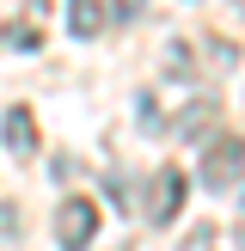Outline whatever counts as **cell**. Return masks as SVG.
<instances>
[{"mask_svg": "<svg viewBox=\"0 0 245 251\" xmlns=\"http://www.w3.org/2000/svg\"><path fill=\"white\" fill-rule=\"evenodd\" d=\"M110 12H117V19H135V12H141V0H110Z\"/></svg>", "mask_w": 245, "mask_h": 251, "instance_id": "cell-8", "label": "cell"}, {"mask_svg": "<svg viewBox=\"0 0 245 251\" xmlns=\"http://www.w3.org/2000/svg\"><path fill=\"white\" fill-rule=\"evenodd\" d=\"M202 184L215 196H239V135H220L202 159Z\"/></svg>", "mask_w": 245, "mask_h": 251, "instance_id": "cell-2", "label": "cell"}, {"mask_svg": "<svg viewBox=\"0 0 245 251\" xmlns=\"http://www.w3.org/2000/svg\"><path fill=\"white\" fill-rule=\"evenodd\" d=\"M6 147L12 153H37V123H31V110H6Z\"/></svg>", "mask_w": 245, "mask_h": 251, "instance_id": "cell-5", "label": "cell"}, {"mask_svg": "<svg viewBox=\"0 0 245 251\" xmlns=\"http://www.w3.org/2000/svg\"><path fill=\"white\" fill-rule=\"evenodd\" d=\"M68 31L74 37H98L104 31V0H68Z\"/></svg>", "mask_w": 245, "mask_h": 251, "instance_id": "cell-4", "label": "cell"}, {"mask_svg": "<svg viewBox=\"0 0 245 251\" xmlns=\"http://www.w3.org/2000/svg\"><path fill=\"white\" fill-rule=\"evenodd\" d=\"M6 43H12V49H37V43H43V31H37V12L6 25Z\"/></svg>", "mask_w": 245, "mask_h": 251, "instance_id": "cell-6", "label": "cell"}, {"mask_svg": "<svg viewBox=\"0 0 245 251\" xmlns=\"http://www.w3.org/2000/svg\"><path fill=\"white\" fill-rule=\"evenodd\" d=\"M55 239H61V251H86L98 239V208L86 202V196H68L61 202V215H55Z\"/></svg>", "mask_w": 245, "mask_h": 251, "instance_id": "cell-1", "label": "cell"}, {"mask_svg": "<svg viewBox=\"0 0 245 251\" xmlns=\"http://www.w3.org/2000/svg\"><path fill=\"white\" fill-rule=\"evenodd\" d=\"M6 233H19V208H0V239Z\"/></svg>", "mask_w": 245, "mask_h": 251, "instance_id": "cell-7", "label": "cell"}, {"mask_svg": "<svg viewBox=\"0 0 245 251\" xmlns=\"http://www.w3.org/2000/svg\"><path fill=\"white\" fill-rule=\"evenodd\" d=\"M184 190H190L184 172H178V166H159L153 184H147V221H153V227H172V215L184 208Z\"/></svg>", "mask_w": 245, "mask_h": 251, "instance_id": "cell-3", "label": "cell"}]
</instances>
